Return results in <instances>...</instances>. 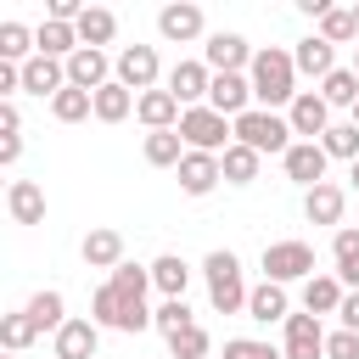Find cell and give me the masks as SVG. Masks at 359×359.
<instances>
[{"mask_svg": "<svg viewBox=\"0 0 359 359\" xmlns=\"http://www.w3.org/2000/svg\"><path fill=\"white\" fill-rule=\"evenodd\" d=\"M247 79H252V101H258L264 112L292 107V101L303 95V90H297V62H292V50H280V45H264V50L252 56Z\"/></svg>", "mask_w": 359, "mask_h": 359, "instance_id": "1", "label": "cell"}, {"mask_svg": "<svg viewBox=\"0 0 359 359\" xmlns=\"http://www.w3.org/2000/svg\"><path fill=\"white\" fill-rule=\"evenodd\" d=\"M202 275H208V303L219 309V314H247V280H241V258L230 252V247H219V252H208L202 258Z\"/></svg>", "mask_w": 359, "mask_h": 359, "instance_id": "2", "label": "cell"}, {"mask_svg": "<svg viewBox=\"0 0 359 359\" xmlns=\"http://www.w3.org/2000/svg\"><path fill=\"white\" fill-rule=\"evenodd\" d=\"M236 146H252L258 157H286L297 140H292V123H286L280 112L252 107V112H241V118H236Z\"/></svg>", "mask_w": 359, "mask_h": 359, "instance_id": "3", "label": "cell"}, {"mask_svg": "<svg viewBox=\"0 0 359 359\" xmlns=\"http://www.w3.org/2000/svg\"><path fill=\"white\" fill-rule=\"evenodd\" d=\"M180 140H185V151H213V157H224V151L236 146V123H230L224 112H213V107H185Z\"/></svg>", "mask_w": 359, "mask_h": 359, "instance_id": "4", "label": "cell"}, {"mask_svg": "<svg viewBox=\"0 0 359 359\" xmlns=\"http://www.w3.org/2000/svg\"><path fill=\"white\" fill-rule=\"evenodd\" d=\"M309 275H314V247L309 241H269L264 247V280L292 286V280H309Z\"/></svg>", "mask_w": 359, "mask_h": 359, "instance_id": "5", "label": "cell"}, {"mask_svg": "<svg viewBox=\"0 0 359 359\" xmlns=\"http://www.w3.org/2000/svg\"><path fill=\"white\" fill-rule=\"evenodd\" d=\"M157 73H163V62H157L151 45H123V50L112 56V79H118L123 90H135V95L157 90Z\"/></svg>", "mask_w": 359, "mask_h": 359, "instance_id": "6", "label": "cell"}, {"mask_svg": "<svg viewBox=\"0 0 359 359\" xmlns=\"http://www.w3.org/2000/svg\"><path fill=\"white\" fill-rule=\"evenodd\" d=\"M208 90H213V67L208 62H174L168 67V95L180 107H208Z\"/></svg>", "mask_w": 359, "mask_h": 359, "instance_id": "7", "label": "cell"}, {"mask_svg": "<svg viewBox=\"0 0 359 359\" xmlns=\"http://www.w3.org/2000/svg\"><path fill=\"white\" fill-rule=\"evenodd\" d=\"M325 146L320 140H297L286 157H280V168H286V180L292 185H303V191H314V185H325Z\"/></svg>", "mask_w": 359, "mask_h": 359, "instance_id": "8", "label": "cell"}, {"mask_svg": "<svg viewBox=\"0 0 359 359\" xmlns=\"http://www.w3.org/2000/svg\"><path fill=\"white\" fill-rule=\"evenodd\" d=\"M286 359H325V331H320V314H286V342H280Z\"/></svg>", "mask_w": 359, "mask_h": 359, "instance_id": "9", "label": "cell"}, {"mask_svg": "<svg viewBox=\"0 0 359 359\" xmlns=\"http://www.w3.org/2000/svg\"><path fill=\"white\" fill-rule=\"evenodd\" d=\"M208 107H213V112H224V118L236 123L241 112H252V79H247V73H213Z\"/></svg>", "mask_w": 359, "mask_h": 359, "instance_id": "10", "label": "cell"}, {"mask_svg": "<svg viewBox=\"0 0 359 359\" xmlns=\"http://www.w3.org/2000/svg\"><path fill=\"white\" fill-rule=\"evenodd\" d=\"M252 45L241 39V34H208V45H202V62L213 67V73H241V67H252Z\"/></svg>", "mask_w": 359, "mask_h": 359, "instance_id": "11", "label": "cell"}, {"mask_svg": "<svg viewBox=\"0 0 359 359\" xmlns=\"http://www.w3.org/2000/svg\"><path fill=\"white\" fill-rule=\"evenodd\" d=\"M157 34H163L168 45H191V39H202V6H191V0L163 6V11H157Z\"/></svg>", "mask_w": 359, "mask_h": 359, "instance_id": "12", "label": "cell"}, {"mask_svg": "<svg viewBox=\"0 0 359 359\" xmlns=\"http://www.w3.org/2000/svg\"><path fill=\"white\" fill-rule=\"evenodd\" d=\"M286 123H292V135H303V140L325 135V129H331V107H325V95H320V90H303V95L286 107Z\"/></svg>", "mask_w": 359, "mask_h": 359, "instance_id": "13", "label": "cell"}, {"mask_svg": "<svg viewBox=\"0 0 359 359\" xmlns=\"http://www.w3.org/2000/svg\"><path fill=\"white\" fill-rule=\"evenodd\" d=\"M107 73H112L107 50H90V45H79V50L67 56V84H73V90H90V95H95L101 84H112Z\"/></svg>", "mask_w": 359, "mask_h": 359, "instance_id": "14", "label": "cell"}, {"mask_svg": "<svg viewBox=\"0 0 359 359\" xmlns=\"http://www.w3.org/2000/svg\"><path fill=\"white\" fill-rule=\"evenodd\" d=\"M22 90L56 101V95L67 90V62H56V56H34V62H22Z\"/></svg>", "mask_w": 359, "mask_h": 359, "instance_id": "15", "label": "cell"}, {"mask_svg": "<svg viewBox=\"0 0 359 359\" xmlns=\"http://www.w3.org/2000/svg\"><path fill=\"white\" fill-rule=\"evenodd\" d=\"M135 118L146 123V135H157V129H180V118H185V107L168 95V90H146L140 101H135Z\"/></svg>", "mask_w": 359, "mask_h": 359, "instance_id": "16", "label": "cell"}, {"mask_svg": "<svg viewBox=\"0 0 359 359\" xmlns=\"http://www.w3.org/2000/svg\"><path fill=\"white\" fill-rule=\"evenodd\" d=\"M219 180H224V168H219L213 151H185V163H180V191L185 196H208Z\"/></svg>", "mask_w": 359, "mask_h": 359, "instance_id": "17", "label": "cell"}, {"mask_svg": "<svg viewBox=\"0 0 359 359\" xmlns=\"http://www.w3.org/2000/svg\"><path fill=\"white\" fill-rule=\"evenodd\" d=\"M286 314H292V303H286V286H275V280H258L252 292H247V320H258V325H286Z\"/></svg>", "mask_w": 359, "mask_h": 359, "instance_id": "18", "label": "cell"}, {"mask_svg": "<svg viewBox=\"0 0 359 359\" xmlns=\"http://www.w3.org/2000/svg\"><path fill=\"white\" fill-rule=\"evenodd\" d=\"M292 62H297V73H309V79H331L337 73V45H325L320 34H309V39H297V50H292Z\"/></svg>", "mask_w": 359, "mask_h": 359, "instance_id": "19", "label": "cell"}, {"mask_svg": "<svg viewBox=\"0 0 359 359\" xmlns=\"http://www.w3.org/2000/svg\"><path fill=\"white\" fill-rule=\"evenodd\" d=\"M6 213L17 224H45V191L34 180H11L6 185Z\"/></svg>", "mask_w": 359, "mask_h": 359, "instance_id": "20", "label": "cell"}, {"mask_svg": "<svg viewBox=\"0 0 359 359\" xmlns=\"http://www.w3.org/2000/svg\"><path fill=\"white\" fill-rule=\"evenodd\" d=\"M95 342H101L95 320H67L56 331V359H95Z\"/></svg>", "mask_w": 359, "mask_h": 359, "instance_id": "21", "label": "cell"}, {"mask_svg": "<svg viewBox=\"0 0 359 359\" xmlns=\"http://www.w3.org/2000/svg\"><path fill=\"white\" fill-rule=\"evenodd\" d=\"M342 208H348V196H342V185H314V191H303V213H309V224H342Z\"/></svg>", "mask_w": 359, "mask_h": 359, "instance_id": "22", "label": "cell"}, {"mask_svg": "<svg viewBox=\"0 0 359 359\" xmlns=\"http://www.w3.org/2000/svg\"><path fill=\"white\" fill-rule=\"evenodd\" d=\"M342 297H348V286H342L337 275H309V280H303V309H309V314H337Z\"/></svg>", "mask_w": 359, "mask_h": 359, "instance_id": "23", "label": "cell"}, {"mask_svg": "<svg viewBox=\"0 0 359 359\" xmlns=\"http://www.w3.org/2000/svg\"><path fill=\"white\" fill-rule=\"evenodd\" d=\"M331 258H337V280H342L348 292H359V230H353V224H342V230L331 236Z\"/></svg>", "mask_w": 359, "mask_h": 359, "instance_id": "24", "label": "cell"}, {"mask_svg": "<svg viewBox=\"0 0 359 359\" xmlns=\"http://www.w3.org/2000/svg\"><path fill=\"white\" fill-rule=\"evenodd\" d=\"M79 252H84L90 269H118V264H123V236H118V230H90Z\"/></svg>", "mask_w": 359, "mask_h": 359, "instance_id": "25", "label": "cell"}, {"mask_svg": "<svg viewBox=\"0 0 359 359\" xmlns=\"http://www.w3.org/2000/svg\"><path fill=\"white\" fill-rule=\"evenodd\" d=\"M151 286H157L163 297H185V286H191V264H185L180 252L151 258Z\"/></svg>", "mask_w": 359, "mask_h": 359, "instance_id": "26", "label": "cell"}, {"mask_svg": "<svg viewBox=\"0 0 359 359\" xmlns=\"http://www.w3.org/2000/svg\"><path fill=\"white\" fill-rule=\"evenodd\" d=\"M73 28H79V45L101 50V45H112V34H118V17H112L107 6H84V17H79Z\"/></svg>", "mask_w": 359, "mask_h": 359, "instance_id": "27", "label": "cell"}, {"mask_svg": "<svg viewBox=\"0 0 359 359\" xmlns=\"http://www.w3.org/2000/svg\"><path fill=\"white\" fill-rule=\"evenodd\" d=\"M135 101H140V95H135V90H123V84L112 79V84H101V90H95V118H101V123H123V118L135 112Z\"/></svg>", "mask_w": 359, "mask_h": 359, "instance_id": "28", "label": "cell"}, {"mask_svg": "<svg viewBox=\"0 0 359 359\" xmlns=\"http://www.w3.org/2000/svg\"><path fill=\"white\" fill-rule=\"evenodd\" d=\"M28 314H34V325H39V331H50V337L67 325V303H62V292H56V286L34 292V297H28Z\"/></svg>", "mask_w": 359, "mask_h": 359, "instance_id": "29", "label": "cell"}, {"mask_svg": "<svg viewBox=\"0 0 359 359\" xmlns=\"http://www.w3.org/2000/svg\"><path fill=\"white\" fill-rule=\"evenodd\" d=\"M146 163H151V168H180V163H185V140H180V129H157V135H146Z\"/></svg>", "mask_w": 359, "mask_h": 359, "instance_id": "30", "label": "cell"}, {"mask_svg": "<svg viewBox=\"0 0 359 359\" xmlns=\"http://www.w3.org/2000/svg\"><path fill=\"white\" fill-rule=\"evenodd\" d=\"M34 337H39V325H34V314H28V309H17V314H0V348H6V353H22V348H34Z\"/></svg>", "mask_w": 359, "mask_h": 359, "instance_id": "31", "label": "cell"}, {"mask_svg": "<svg viewBox=\"0 0 359 359\" xmlns=\"http://www.w3.org/2000/svg\"><path fill=\"white\" fill-rule=\"evenodd\" d=\"M258 163H264V157H258L252 146H230V151L219 157V168H224V185H252V180H258Z\"/></svg>", "mask_w": 359, "mask_h": 359, "instance_id": "32", "label": "cell"}, {"mask_svg": "<svg viewBox=\"0 0 359 359\" xmlns=\"http://www.w3.org/2000/svg\"><path fill=\"white\" fill-rule=\"evenodd\" d=\"M90 112H95V95H90V90H73V84L50 101V118H56V123H84Z\"/></svg>", "mask_w": 359, "mask_h": 359, "instance_id": "33", "label": "cell"}, {"mask_svg": "<svg viewBox=\"0 0 359 359\" xmlns=\"http://www.w3.org/2000/svg\"><path fill=\"white\" fill-rule=\"evenodd\" d=\"M320 146H325V157L359 163V123H353V118H348V123H331V129L320 135Z\"/></svg>", "mask_w": 359, "mask_h": 359, "instance_id": "34", "label": "cell"}, {"mask_svg": "<svg viewBox=\"0 0 359 359\" xmlns=\"http://www.w3.org/2000/svg\"><path fill=\"white\" fill-rule=\"evenodd\" d=\"M320 95H325V107H359V73H353V67H337V73L320 84Z\"/></svg>", "mask_w": 359, "mask_h": 359, "instance_id": "35", "label": "cell"}, {"mask_svg": "<svg viewBox=\"0 0 359 359\" xmlns=\"http://www.w3.org/2000/svg\"><path fill=\"white\" fill-rule=\"evenodd\" d=\"M320 39H325V45H348V39H359V28H353V6H331V11L320 17Z\"/></svg>", "mask_w": 359, "mask_h": 359, "instance_id": "36", "label": "cell"}, {"mask_svg": "<svg viewBox=\"0 0 359 359\" xmlns=\"http://www.w3.org/2000/svg\"><path fill=\"white\" fill-rule=\"evenodd\" d=\"M118 314H123L118 286H112V280H107V286H95V297H90V320H95L101 331H118Z\"/></svg>", "mask_w": 359, "mask_h": 359, "instance_id": "37", "label": "cell"}, {"mask_svg": "<svg viewBox=\"0 0 359 359\" xmlns=\"http://www.w3.org/2000/svg\"><path fill=\"white\" fill-rule=\"evenodd\" d=\"M112 286H118L123 297H146V286H151V264H129V258H123V264L112 269Z\"/></svg>", "mask_w": 359, "mask_h": 359, "instance_id": "38", "label": "cell"}, {"mask_svg": "<svg viewBox=\"0 0 359 359\" xmlns=\"http://www.w3.org/2000/svg\"><path fill=\"white\" fill-rule=\"evenodd\" d=\"M151 320H157V331H163V337H174V331H185V325H196V320H191V309H185V297H163V303L151 309Z\"/></svg>", "mask_w": 359, "mask_h": 359, "instance_id": "39", "label": "cell"}, {"mask_svg": "<svg viewBox=\"0 0 359 359\" xmlns=\"http://www.w3.org/2000/svg\"><path fill=\"white\" fill-rule=\"evenodd\" d=\"M208 348H213V342H208L202 325H185V331L168 337V353H174V359H208Z\"/></svg>", "mask_w": 359, "mask_h": 359, "instance_id": "40", "label": "cell"}, {"mask_svg": "<svg viewBox=\"0 0 359 359\" xmlns=\"http://www.w3.org/2000/svg\"><path fill=\"white\" fill-rule=\"evenodd\" d=\"M224 359H286V353L269 348V342H258V337H230L224 342Z\"/></svg>", "mask_w": 359, "mask_h": 359, "instance_id": "41", "label": "cell"}, {"mask_svg": "<svg viewBox=\"0 0 359 359\" xmlns=\"http://www.w3.org/2000/svg\"><path fill=\"white\" fill-rule=\"evenodd\" d=\"M325 359H359V331H331L325 337Z\"/></svg>", "mask_w": 359, "mask_h": 359, "instance_id": "42", "label": "cell"}, {"mask_svg": "<svg viewBox=\"0 0 359 359\" xmlns=\"http://www.w3.org/2000/svg\"><path fill=\"white\" fill-rule=\"evenodd\" d=\"M17 90H22V67H11V62H0V95L11 101Z\"/></svg>", "mask_w": 359, "mask_h": 359, "instance_id": "43", "label": "cell"}, {"mask_svg": "<svg viewBox=\"0 0 359 359\" xmlns=\"http://www.w3.org/2000/svg\"><path fill=\"white\" fill-rule=\"evenodd\" d=\"M0 129H6V135H22V112H17V101H0Z\"/></svg>", "mask_w": 359, "mask_h": 359, "instance_id": "44", "label": "cell"}, {"mask_svg": "<svg viewBox=\"0 0 359 359\" xmlns=\"http://www.w3.org/2000/svg\"><path fill=\"white\" fill-rule=\"evenodd\" d=\"M337 314H342V331H359V292H348Z\"/></svg>", "mask_w": 359, "mask_h": 359, "instance_id": "45", "label": "cell"}, {"mask_svg": "<svg viewBox=\"0 0 359 359\" xmlns=\"http://www.w3.org/2000/svg\"><path fill=\"white\" fill-rule=\"evenodd\" d=\"M17 157H22V135H0V163L11 168Z\"/></svg>", "mask_w": 359, "mask_h": 359, "instance_id": "46", "label": "cell"}, {"mask_svg": "<svg viewBox=\"0 0 359 359\" xmlns=\"http://www.w3.org/2000/svg\"><path fill=\"white\" fill-rule=\"evenodd\" d=\"M348 180H353V191H359V163H348Z\"/></svg>", "mask_w": 359, "mask_h": 359, "instance_id": "47", "label": "cell"}, {"mask_svg": "<svg viewBox=\"0 0 359 359\" xmlns=\"http://www.w3.org/2000/svg\"><path fill=\"white\" fill-rule=\"evenodd\" d=\"M353 73H359V45H353Z\"/></svg>", "mask_w": 359, "mask_h": 359, "instance_id": "48", "label": "cell"}, {"mask_svg": "<svg viewBox=\"0 0 359 359\" xmlns=\"http://www.w3.org/2000/svg\"><path fill=\"white\" fill-rule=\"evenodd\" d=\"M353 28H359V6H353Z\"/></svg>", "mask_w": 359, "mask_h": 359, "instance_id": "49", "label": "cell"}, {"mask_svg": "<svg viewBox=\"0 0 359 359\" xmlns=\"http://www.w3.org/2000/svg\"><path fill=\"white\" fill-rule=\"evenodd\" d=\"M353 123H359V107H353Z\"/></svg>", "mask_w": 359, "mask_h": 359, "instance_id": "50", "label": "cell"}, {"mask_svg": "<svg viewBox=\"0 0 359 359\" xmlns=\"http://www.w3.org/2000/svg\"><path fill=\"white\" fill-rule=\"evenodd\" d=\"M6 359H17V353H6Z\"/></svg>", "mask_w": 359, "mask_h": 359, "instance_id": "51", "label": "cell"}]
</instances>
